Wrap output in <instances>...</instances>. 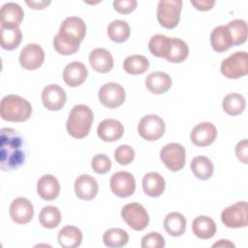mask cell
<instances>
[{
    "mask_svg": "<svg viewBox=\"0 0 248 248\" xmlns=\"http://www.w3.org/2000/svg\"><path fill=\"white\" fill-rule=\"evenodd\" d=\"M25 161V146L21 135L15 129L2 128L0 136V168L13 170Z\"/></svg>",
    "mask_w": 248,
    "mask_h": 248,
    "instance_id": "6da1fadb",
    "label": "cell"
},
{
    "mask_svg": "<svg viewBox=\"0 0 248 248\" xmlns=\"http://www.w3.org/2000/svg\"><path fill=\"white\" fill-rule=\"evenodd\" d=\"M93 120V111L88 106L76 105L69 113L66 123L67 132L75 139H83L89 134Z\"/></svg>",
    "mask_w": 248,
    "mask_h": 248,
    "instance_id": "7a4b0ae2",
    "label": "cell"
},
{
    "mask_svg": "<svg viewBox=\"0 0 248 248\" xmlns=\"http://www.w3.org/2000/svg\"><path fill=\"white\" fill-rule=\"evenodd\" d=\"M32 113L31 104L17 95L5 96L0 104V114L2 119L11 122H23L29 119Z\"/></svg>",
    "mask_w": 248,
    "mask_h": 248,
    "instance_id": "3957f363",
    "label": "cell"
},
{
    "mask_svg": "<svg viewBox=\"0 0 248 248\" xmlns=\"http://www.w3.org/2000/svg\"><path fill=\"white\" fill-rule=\"evenodd\" d=\"M86 34V25L82 18L78 16L66 17L60 25L58 34L55 36L64 44L79 48V44Z\"/></svg>",
    "mask_w": 248,
    "mask_h": 248,
    "instance_id": "277c9868",
    "label": "cell"
},
{
    "mask_svg": "<svg viewBox=\"0 0 248 248\" xmlns=\"http://www.w3.org/2000/svg\"><path fill=\"white\" fill-rule=\"evenodd\" d=\"M181 0H161L157 7V19L161 26L167 29L175 28L180 20L182 9Z\"/></svg>",
    "mask_w": 248,
    "mask_h": 248,
    "instance_id": "5b68a950",
    "label": "cell"
},
{
    "mask_svg": "<svg viewBox=\"0 0 248 248\" xmlns=\"http://www.w3.org/2000/svg\"><path fill=\"white\" fill-rule=\"evenodd\" d=\"M222 75L229 79H236L248 74V55L246 51H236L224 59L220 67Z\"/></svg>",
    "mask_w": 248,
    "mask_h": 248,
    "instance_id": "8992f818",
    "label": "cell"
},
{
    "mask_svg": "<svg viewBox=\"0 0 248 248\" xmlns=\"http://www.w3.org/2000/svg\"><path fill=\"white\" fill-rule=\"evenodd\" d=\"M222 223L230 229L245 228L248 224V204L246 202H237L226 207L221 213Z\"/></svg>",
    "mask_w": 248,
    "mask_h": 248,
    "instance_id": "52a82bcc",
    "label": "cell"
},
{
    "mask_svg": "<svg viewBox=\"0 0 248 248\" xmlns=\"http://www.w3.org/2000/svg\"><path fill=\"white\" fill-rule=\"evenodd\" d=\"M121 217L135 231H142L149 224V215L146 209L138 202L125 204L121 209Z\"/></svg>",
    "mask_w": 248,
    "mask_h": 248,
    "instance_id": "ba28073f",
    "label": "cell"
},
{
    "mask_svg": "<svg viewBox=\"0 0 248 248\" xmlns=\"http://www.w3.org/2000/svg\"><path fill=\"white\" fill-rule=\"evenodd\" d=\"M160 158L170 170L178 171L185 166L186 151L184 146L180 143H168L161 149Z\"/></svg>",
    "mask_w": 248,
    "mask_h": 248,
    "instance_id": "9c48e42d",
    "label": "cell"
},
{
    "mask_svg": "<svg viewBox=\"0 0 248 248\" xmlns=\"http://www.w3.org/2000/svg\"><path fill=\"white\" fill-rule=\"evenodd\" d=\"M166 131L164 120L156 114L144 115L139 122L138 132L140 136L148 141L159 140Z\"/></svg>",
    "mask_w": 248,
    "mask_h": 248,
    "instance_id": "30bf717a",
    "label": "cell"
},
{
    "mask_svg": "<svg viewBox=\"0 0 248 248\" xmlns=\"http://www.w3.org/2000/svg\"><path fill=\"white\" fill-rule=\"evenodd\" d=\"M99 101L103 106L108 108L120 107L126 98L124 88L115 82H107L99 90Z\"/></svg>",
    "mask_w": 248,
    "mask_h": 248,
    "instance_id": "8fae6325",
    "label": "cell"
},
{
    "mask_svg": "<svg viewBox=\"0 0 248 248\" xmlns=\"http://www.w3.org/2000/svg\"><path fill=\"white\" fill-rule=\"evenodd\" d=\"M111 192L119 198H128L136 190V180L132 173L127 171L114 172L109 181Z\"/></svg>",
    "mask_w": 248,
    "mask_h": 248,
    "instance_id": "7c38bea8",
    "label": "cell"
},
{
    "mask_svg": "<svg viewBox=\"0 0 248 248\" xmlns=\"http://www.w3.org/2000/svg\"><path fill=\"white\" fill-rule=\"evenodd\" d=\"M18 60L20 66L25 70H36L44 63V49L38 44H28L21 49Z\"/></svg>",
    "mask_w": 248,
    "mask_h": 248,
    "instance_id": "4fadbf2b",
    "label": "cell"
},
{
    "mask_svg": "<svg viewBox=\"0 0 248 248\" xmlns=\"http://www.w3.org/2000/svg\"><path fill=\"white\" fill-rule=\"evenodd\" d=\"M9 212L10 217L15 223L24 225L32 220L34 216V206L28 199L18 197L12 202Z\"/></svg>",
    "mask_w": 248,
    "mask_h": 248,
    "instance_id": "5bb4252c",
    "label": "cell"
},
{
    "mask_svg": "<svg viewBox=\"0 0 248 248\" xmlns=\"http://www.w3.org/2000/svg\"><path fill=\"white\" fill-rule=\"evenodd\" d=\"M66 92L58 84H48L42 91V102L48 110H59L66 103Z\"/></svg>",
    "mask_w": 248,
    "mask_h": 248,
    "instance_id": "9a60e30c",
    "label": "cell"
},
{
    "mask_svg": "<svg viewBox=\"0 0 248 248\" xmlns=\"http://www.w3.org/2000/svg\"><path fill=\"white\" fill-rule=\"evenodd\" d=\"M217 138V129L211 122H202L191 132V141L200 147L210 145Z\"/></svg>",
    "mask_w": 248,
    "mask_h": 248,
    "instance_id": "2e32d148",
    "label": "cell"
},
{
    "mask_svg": "<svg viewBox=\"0 0 248 248\" xmlns=\"http://www.w3.org/2000/svg\"><path fill=\"white\" fill-rule=\"evenodd\" d=\"M77 197L83 201H91L98 194V183L96 179L89 174L79 175L74 184Z\"/></svg>",
    "mask_w": 248,
    "mask_h": 248,
    "instance_id": "e0dca14e",
    "label": "cell"
},
{
    "mask_svg": "<svg viewBox=\"0 0 248 248\" xmlns=\"http://www.w3.org/2000/svg\"><path fill=\"white\" fill-rule=\"evenodd\" d=\"M98 137L107 142H112L121 139L124 134V127L120 121L112 118L104 119L97 127Z\"/></svg>",
    "mask_w": 248,
    "mask_h": 248,
    "instance_id": "ac0fdd59",
    "label": "cell"
},
{
    "mask_svg": "<svg viewBox=\"0 0 248 248\" xmlns=\"http://www.w3.org/2000/svg\"><path fill=\"white\" fill-rule=\"evenodd\" d=\"M88 75L85 65L79 61H73L66 65L63 70V79L71 87L81 85Z\"/></svg>",
    "mask_w": 248,
    "mask_h": 248,
    "instance_id": "d6986e66",
    "label": "cell"
},
{
    "mask_svg": "<svg viewBox=\"0 0 248 248\" xmlns=\"http://www.w3.org/2000/svg\"><path fill=\"white\" fill-rule=\"evenodd\" d=\"M24 16L22 8L14 2L4 4L0 11L1 27H18Z\"/></svg>",
    "mask_w": 248,
    "mask_h": 248,
    "instance_id": "ffe728a7",
    "label": "cell"
},
{
    "mask_svg": "<svg viewBox=\"0 0 248 248\" xmlns=\"http://www.w3.org/2000/svg\"><path fill=\"white\" fill-rule=\"evenodd\" d=\"M88 59L92 69L98 73H108L113 67V57L106 48L98 47L93 49Z\"/></svg>",
    "mask_w": 248,
    "mask_h": 248,
    "instance_id": "44dd1931",
    "label": "cell"
},
{
    "mask_svg": "<svg viewBox=\"0 0 248 248\" xmlns=\"http://www.w3.org/2000/svg\"><path fill=\"white\" fill-rule=\"evenodd\" d=\"M38 195L45 201L55 200L60 193V184L52 174H45L37 182Z\"/></svg>",
    "mask_w": 248,
    "mask_h": 248,
    "instance_id": "7402d4cb",
    "label": "cell"
},
{
    "mask_svg": "<svg viewBox=\"0 0 248 248\" xmlns=\"http://www.w3.org/2000/svg\"><path fill=\"white\" fill-rule=\"evenodd\" d=\"M145 85L151 93L160 95L171 87V78L164 72H152L146 77Z\"/></svg>",
    "mask_w": 248,
    "mask_h": 248,
    "instance_id": "603a6c76",
    "label": "cell"
},
{
    "mask_svg": "<svg viewBox=\"0 0 248 248\" xmlns=\"http://www.w3.org/2000/svg\"><path fill=\"white\" fill-rule=\"evenodd\" d=\"M166 188L164 177L158 172H147L142 178L143 192L151 198L159 197L163 194Z\"/></svg>",
    "mask_w": 248,
    "mask_h": 248,
    "instance_id": "cb8c5ba5",
    "label": "cell"
},
{
    "mask_svg": "<svg viewBox=\"0 0 248 248\" xmlns=\"http://www.w3.org/2000/svg\"><path fill=\"white\" fill-rule=\"evenodd\" d=\"M210 44L212 48L217 52H224L232 46V37L227 25H219L212 30Z\"/></svg>",
    "mask_w": 248,
    "mask_h": 248,
    "instance_id": "d4e9b609",
    "label": "cell"
},
{
    "mask_svg": "<svg viewBox=\"0 0 248 248\" xmlns=\"http://www.w3.org/2000/svg\"><path fill=\"white\" fill-rule=\"evenodd\" d=\"M192 231L197 237L201 239H209L214 236L217 228L213 219L208 216L201 215L194 219L192 223Z\"/></svg>",
    "mask_w": 248,
    "mask_h": 248,
    "instance_id": "484cf974",
    "label": "cell"
},
{
    "mask_svg": "<svg viewBox=\"0 0 248 248\" xmlns=\"http://www.w3.org/2000/svg\"><path fill=\"white\" fill-rule=\"evenodd\" d=\"M57 239L63 248H76L81 244L82 232L75 226H66L58 232Z\"/></svg>",
    "mask_w": 248,
    "mask_h": 248,
    "instance_id": "4316f807",
    "label": "cell"
},
{
    "mask_svg": "<svg viewBox=\"0 0 248 248\" xmlns=\"http://www.w3.org/2000/svg\"><path fill=\"white\" fill-rule=\"evenodd\" d=\"M164 229L170 236L177 237L182 235L186 230V219L179 212L169 213L164 220Z\"/></svg>",
    "mask_w": 248,
    "mask_h": 248,
    "instance_id": "83f0119b",
    "label": "cell"
},
{
    "mask_svg": "<svg viewBox=\"0 0 248 248\" xmlns=\"http://www.w3.org/2000/svg\"><path fill=\"white\" fill-rule=\"evenodd\" d=\"M190 167L194 175L201 180L209 179L214 171L213 163L205 156H197L193 158Z\"/></svg>",
    "mask_w": 248,
    "mask_h": 248,
    "instance_id": "f1b7e54d",
    "label": "cell"
},
{
    "mask_svg": "<svg viewBox=\"0 0 248 248\" xmlns=\"http://www.w3.org/2000/svg\"><path fill=\"white\" fill-rule=\"evenodd\" d=\"M222 107L227 114L231 116L239 115L245 109V98L238 93H230L224 97Z\"/></svg>",
    "mask_w": 248,
    "mask_h": 248,
    "instance_id": "f546056e",
    "label": "cell"
},
{
    "mask_svg": "<svg viewBox=\"0 0 248 248\" xmlns=\"http://www.w3.org/2000/svg\"><path fill=\"white\" fill-rule=\"evenodd\" d=\"M130 26L122 19H115L111 21L107 27V34L108 38L114 43H123L130 37Z\"/></svg>",
    "mask_w": 248,
    "mask_h": 248,
    "instance_id": "4dcf8cb0",
    "label": "cell"
},
{
    "mask_svg": "<svg viewBox=\"0 0 248 248\" xmlns=\"http://www.w3.org/2000/svg\"><path fill=\"white\" fill-rule=\"evenodd\" d=\"M22 40L19 27H1V46L6 50L16 48Z\"/></svg>",
    "mask_w": 248,
    "mask_h": 248,
    "instance_id": "1f68e13d",
    "label": "cell"
},
{
    "mask_svg": "<svg viewBox=\"0 0 248 248\" xmlns=\"http://www.w3.org/2000/svg\"><path fill=\"white\" fill-rule=\"evenodd\" d=\"M189 55L187 44L179 38H170V47L166 59L171 63H181Z\"/></svg>",
    "mask_w": 248,
    "mask_h": 248,
    "instance_id": "d6a6232c",
    "label": "cell"
},
{
    "mask_svg": "<svg viewBox=\"0 0 248 248\" xmlns=\"http://www.w3.org/2000/svg\"><path fill=\"white\" fill-rule=\"evenodd\" d=\"M149 68L148 59L140 54L131 55L125 58L123 62V69L130 75H141Z\"/></svg>",
    "mask_w": 248,
    "mask_h": 248,
    "instance_id": "836d02e7",
    "label": "cell"
},
{
    "mask_svg": "<svg viewBox=\"0 0 248 248\" xmlns=\"http://www.w3.org/2000/svg\"><path fill=\"white\" fill-rule=\"evenodd\" d=\"M104 244L109 248H120L125 246L129 241V235L126 231L113 228L108 230L103 235Z\"/></svg>",
    "mask_w": 248,
    "mask_h": 248,
    "instance_id": "e575fe53",
    "label": "cell"
},
{
    "mask_svg": "<svg viewBox=\"0 0 248 248\" xmlns=\"http://www.w3.org/2000/svg\"><path fill=\"white\" fill-rule=\"evenodd\" d=\"M170 47V38L162 34H156L152 36L148 43V48L150 52L156 57L166 58L169 54Z\"/></svg>",
    "mask_w": 248,
    "mask_h": 248,
    "instance_id": "d590c367",
    "label": "cell"
},
{
    "mask_svg": "<svg viewBox=\"0 0 248 248\" xmlns=\"http://www.w3.org/2000/svg\"><path fill=\"white\" fill-rule=\"evenodd\" d=\"M40 224L46 229H54L61 222V213L56 206L46 205L39 214Z\"/></svg>",
    "mask_w": 248,
    "mask_h": 248,
    "instance_id": "8d00e7d4",
    "label": "cell"
},
{
    "mask_svg": "<svg viewBox=\"0 0 248 248\" xmlns=\"http://www.w3.org/2000/svg\"><path fill=\"white\" fill-rule=\"evenodd\" d=\"M230 31L232 46L242 45L247 39V23L243 19H233L227 24Z\"/></svg>",
    "mask_w": 248,
    "mask_h": 248,
    "instance_id": "74e56055",
    "label": "cell"
},
{
    "mask_svg": "<svg viewBox=\"0 0 248 248\" xmlns=\"http://www.w3.org/2000/svg\"><path fill=\"white\" fill-rule=\"evenodd\" d=\"M114 158L122 166L129 165L135 158V150L128 144H121L115 149Z\"/></svg>",
    "mask_w": 248,
    "mask_h": 248,
    "instance_id": "f35d334b",
    "label": "cell"
},
{
    "mask_svg": "<svg viewBox=\"0 0 248 248\" xmlns=\"http://www.w3.org/2000/svg\"><path fill=\"white\" fill-rule=\"evenodd\" d=\"M91 168L98 174H105L111 169V161L106 154H97L91 160Z\"/></svg>",
    "mask_w": 248,
    "mask_h": 248,
    "instance_id": "ab89813d",
    "label": "cell"
},
{
    "mask_svg": "<svg viewBox=\"0 0 248 248\" xmlns=\"http://www.w3.org/2000/svg\"><path fill=\"white\" fill-rule=\"evenodd\" d=\"M140 246L142 248H163L165 247V238L156 232H151L141 238Z\"/></svg>",
    "mask_w": 248,
    "mask_h": 248,
    "instance_id": "60d3db41",
    "label": "cell"
},
{
    "mask_svg": "<svg viewBox=\"0 0 248 248\" xmlns=\"http://www.w3.org/2000/svg\"><path fill=\"white\" fill-rule=\"evenodd\" d=\"M114 10L122 15H128L135 11L138 2L136 0H115L112 3Z\"/></svg>",
    "mask_w": 248,
    "mask_h": 248,
    "instance_id": "b9f144b4",
    "label": "cell"
},
{
    "mask_svg": "<svg viewBox=\"0 0 248 248\" xmlns=\"http://www.w3.org/2000/svg\"><path fill=\"white\" fill-rule=\"evenodd\" d=\"M235 155L243 164H247L248 158V141L246 139L238 141L235 146Z\"/></svg>",
    "mask_w": 248,
    "mask_h": 248,
    "instance_id": "7bdbcfd3",
    "label": "cell"
},
{
    "mask_svg": "<svg viewBox=\"0 0 248 248\" xmlns=\"http://www.w3.org/2000/svg\"><path fill=\"white\" fill-rule=\"evenodd\" d=\"M191 4L198 11H209L215 5V1H211V0H191Z\"/></svg>",
    "mask_w": 248,
    "mask_h": 248,
    "instance_id": "ee69618b",
    "label": "cell"
},
{
    "mask_svg": "<svg viewBox=\"0 0 248 248\" xmlns=\"http://www.w3.org/2000/svg\"><path fill=\"white\" fill-rule=\"evenodd\" d=\"M25 3L34 10H43L50 4V1H26Z\"/></svg>",
    "mask_w": 248,
    "mask_h": 248,
    "instance_id": "f6af8a7d",
    "label": "cell"
},
{
    "mask_svg": "<svg viewBox=\"0 0 248 248\" xmlns=\"http://www.w3.org/2000/svg\"><path fill=\"white\" fill-rule=\"evenodd\" d=\"M212 247H234V244L228 239H220V241L214 243Z\"/></svg>",
    "mask_w": 248,
    "mask_h": 248,
    "instance_id": "bcb514c9",
    "label": "cell"
}]
</instances>
